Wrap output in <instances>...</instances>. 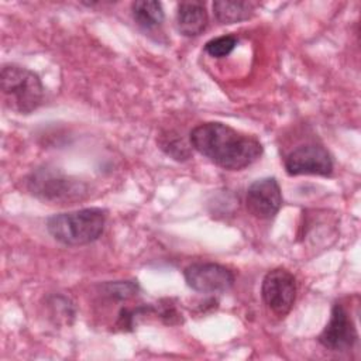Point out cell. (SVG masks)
<instances>
[{
    "instance_id": "obj_1",
    "label": "cell",
    "mask_w": 361,
    "mask_h": 361,
    "mask_svg": "<svg viewBox=\"0 0 361 361\" xmlns=\"http://www.w3.org/2000/svg\"><path fill=\"white\" fill-rule=\"evenodd\" d=\"M190 145L217 166L240 171L262 155L261 141L224 123L206 121L197 124L189 135Z\"/></svg>"
},
{
    "instance_id": "obj_2",
    "label": "cell",
    "mask_w": 361,
    "mask_h": 361,
    "mask_svg": "<svg viewBox=\"0 0 361 361\" xmlns=\"http://www.w3.org/2000/svg\"><path fill=\"white\" fill-rule=\"evenodd\" d=\"M106 224V212L86 207L48 217L47 230L61 244L69 247L86 245L96 241Z\"/></svg>"
},
{
    "instance_id": "obj_3",
    "label": "cell",
    "mask_w": 361,
    "mask_h": 361,
    "mask_svg": "<svg viewBox=\"0 0 361 361\" xmlns=\"http://www.w3.org/2000/svg\"><path fill=\"white\" fill-rule=\"evenodd\" d=\"M0 89L4 106L18 114H30L44 102L45 89L39 76L16 63L3 65Z\"/></svg>"
},
{
    "instance_id": "obj_4",
    "label": "cell",
    "mask_w": 361,
    "mask_h": 361,
    "mask_svg": "<svg viewBox=\"0 0 361 361\" xmlns=\"http://www.w3.org/2000/svg\"><path fill=\"white\" fill-rule=\"evenodd\" d=\"M25 186L35 197L55 204H66L80 200L87 190L83 182L54 168H39L32 171L25 178Z\"/></svg>"
},
{
    "instance_id": "obj_5",
    "label": "cell",
    "mask_w": 361,
    "mask_h": 361,
    "mask_svg": "<svg viewBox=\"0 0 361 361\" xmlns=\"http://www.w3.org/2000/svg\"><path fill=\"white\" fill-rule=\"evenodd\" d=\"M261 296L274 314L285 317L296 299V279L293 274L285 268L268 271L261 283Z\"/></svg>"
},
{
    "instance_id": "obj_6",
    "label": "cell",
    "mask_w": 361,
    "mask_h": 361,
    "mask_svg": "<svg viewBox=\"0 0 361 361\" xmlns=\"http://www.w3.org/2000/svg\"><path fill=\"white\" fill-rule=\"evenodd\" d=\"M186 285L199 293H224L233 288L234 272L216 262H193L183 271Z\"/></svg>"
},
{
    "instance_id": "obj_7",
    "label": "cell",
    "mask_w": 361,
    "mask_h": 361,
    "mask_svg": "<svg viewBox=\"0 0 361 361\" xmlns=\"http://www.w3.org/2000/svg\"><path fill=\"white\" fill-rule=\"evenodd\" d=\"M285 171L290 176L320 175L329 176L333 172L330 152L320 144H303L292 149L285 158Z\"/></svg>"
},
{
    "instance_id": "obj_8",
    "label": "cell",
    "mask_w": 361,
    "mask_h": 361,
    "mask_svg": "<svg viewBox=\"0 0 361 361\" xmlns=\"http://www.w3.org/2000/svg\"><path fill=\"white\" fill-rule=\"evenodd\" d=\"M247 210L257 219L269 220L275 217L282 206V192L275 178H261L254 180L245 195Z\"/></svg>"
},
{
    "instance_id": "obj_9",
    "label": "cell",
    "mask_w": 361,
    "mask_h": 361,
    "mask_svg": "<svg viewBox=\"0 0 361 361\" xmlns=\"http://www.w3.org/2000/svg\"><path fill=\"white\" fill-rule=\"evenodd\" d=\"M357 329L341 303H336L326 327L317 337V341L330 351H347L357 341Z\"/></svg>"
},
{
    "instance_id": "obj_10",
    "label": "cell",
    "mask_w": 361,
    "mask_h": 361,
    "mask_svg": "<svg viewBox=\"0 0 361 361\" xmlns=\"http://www.w3.org/2000/svg\"><path fill=\"white\" fill-rule=\"evenodd\" d=\"M209 17L202 1H182L176 10V27L185 37H197L207 25Z\"/></svg>"
},
{
    "instance_id": "obj_11",
    "label": "cell",
    "mask_w": 361,
    "mask_h": 361,
    "mask_svg": "<svg viewBox=\"0 0 361 361\" xmlns=\"http://www.w3.org/2000/svg\"><path fill=\"white\" fill-rule=\"evenodd\" d=\"M255 10L251 1H228L219 0L213 3V13L220 24H235L248 20Z\"/></svg>"
},
{
    "instance_id": "obj_12",
    "label": "cell",
    "mask_w": 361,
    "mask_h": 361,
    "mask_svg": "<svg viewBox=\"0 0 361 361\" xmlns=\"http://www.w3.org/2000/svg\"><path fill=\"white\" fill-rule=\"evenodd\" d=\"M134 21L145 28L151 30L162 24L164 21V8L159 1L155 0H138L131 4Z\"/></svg>"
},
{
    "instance_id": "obj_13",
    "label": "cell",
    "mask_w": 361,
    "mask_h": 361,
    "mask_svg": "<svg viewBox=\"0 0 361 361\" xmlns=\"http://www.w3.org/2000/svg\"><path fill=\"white\" fill-rule=\"evenodd\" d=\"M237 44L238 38L235 35H220L204 44V52L213 58H224L234 51Z\"/></svg>"
},
{
    "instance_id": "obj_14",
    "label": "cell",
    "mask_w": 361,
    "mask_h": 361,
    "mask_svg": "<svg viewBox=\"0 0 361 361\" xmlns=\"http://www.w3.org/2000/svg\"><path fill=\"white\" fill-rule=\"evenodd\" d=\"M104 295L113 299H130L137 295L138 292V283L134 281H116V282H107L102 286Z\"/></svg>"
},
{
    "instance_id": "obj_15",
    "label": "cell",
    "mask_w": 361,
    "mask_h": 361,
    "mask_svg": "<svg viewBox=\"0 0 361 361\" xmlns=\"http://www.w3.org/2000/svg\"><path fill=\"white\" fill-rule=\"evenodd\" d=\"M159 145L161 148L171 157H173L175 159L178 161H183V159H188L189 158V149L188 147L182 142V140L179 138H173L172 135H165L164 140L159 141Z\"/></svg>"
}]
</instances>
